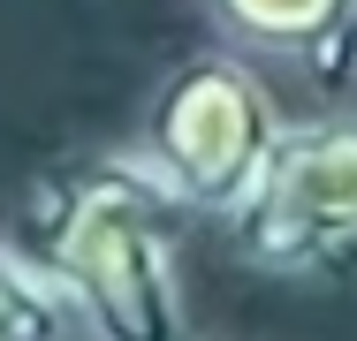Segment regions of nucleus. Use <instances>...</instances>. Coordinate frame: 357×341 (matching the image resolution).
<instances>
[{
	"label": "nucleus",
	"instance_id": "f257e3e1",
	"mask_svg": "<svg viewBox=\"0 0 357 341\" xmlns=\"http://www.w3.org/2000/svg\"><path fill=\"white\" fill-rule=\"evenodd\" d=\"M8 243L69 296L84 341H190L183 212L122 152L46 159L8 212Z\"/></svg>",
	"mask_w": 357,
	"mask_h": 341
},
{
	"label": "nucleus",
	"instance_id": "7ed1b4c3",
	"mask_svg": "<svg viewBox=\"0 0 357 341\" xmlns=\"http://www.w3.org/2000/svg\"><path fill=\"white\" fill-rule=\"evenodd\" d=\"M220 235L236 266L266 280H296V288L357 280V99L304 122L289 114L251 205Z\"/></svg>",
	"mask_w": 357,
	"mask_h": 341
},
{
	"label": "nucleus",
	"instance_id": "39448f33",
	"mask_svg": "<svg viewBox=\"0 0 357 341\" xmlns=\"http://www.w3.org/2000/svg\"><path fill=\"white\" fill-rule=\"evenodd\" d=\"M0 341H76V311L8 235H0Z\"/></svg>",
	"mask_w": 357,
	"mask_h": 341
},
{
	"label": "nucleus",
	"instance_id": "20e7f679",
	"mask_svg": "<svg viewBox=\"0 0 357 341\" xmlns=\"http://www.w3.org/2000/svg\"><path fill=\"white\" fill-rule=\"evenodd\" d=\"M220 46L296 68L319 99L357 91V0H198Z\"/></svg>",
	"mask_w": 357,
	"mask_h": 341
},
{
	"label": "nucleus",
	"instance_id": "f03ea898",
	"mask_svg": "<svg viewBox=\"0 0 357 341\" xmlns=\"http://www.w3.org/2000/svg\"><path fill=\"white\" fill-rule=\"evenodd\" d=\"M282 129H289V106L266 84V68L236 46H198L144 91L130 159L175 198L183 220L228 228L251 205Z\"/></svg>",
	"mask_w": 357,
	"mask_h": 341
}]
</instances>
